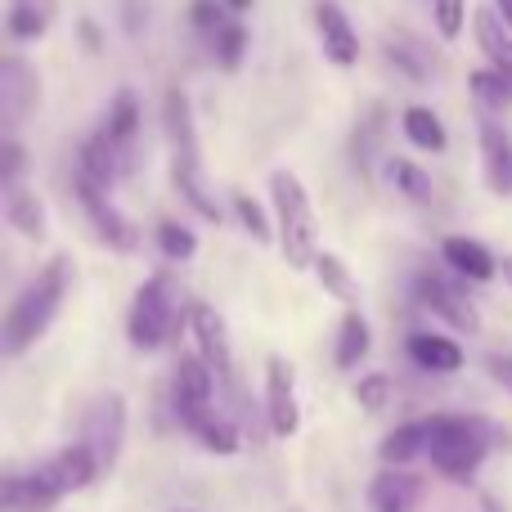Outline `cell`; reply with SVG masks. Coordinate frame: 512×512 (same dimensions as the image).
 Wrapping results in <instances>:
<instances>
[{"mask_svg": "<svg viewBox=\"0 0 512 512\" xmlns=\"http://www.w3.org/2000/svg\"><path fill=\"white\" fill-rule=\"evenodd\" d=\"M68 283H72L68 256H50V261L36 270V279L14 297V306H9V315H5V328H0V342H5L9 355H23L41 342L45 328L59 315L63 297H68Z\"/></svg>", "mask_w": 512, "mask_h": 512, "instance_id": "6da1fadb", "label": "cell"}, {"mask_svg": "<svg viewBox=\"0 0 512 512\" xmlns=\"http://www.w3.org/2000/svg\"><path fill=\"white\" fill-rule=\"evenodd\" d=\"M162 131H167V140H171V180H176L180 198H185L198 216L221 221V207L207 194L203 153H198V126H194V108H189L185 90H167V99H162Z\"/></svg>", "mask_w": 512, "mask_h": 512, "instance_id": "7a4b0ae2", "label": "cell"}, {"mask_svg": "<svg viewBox=\"0 0 512 512\" xmlns=\"http://www.w3.org/2000/svg\"><path fill=\"white\" fill-rule=\"evenodd\" d=\"M490 445H495V432H490L486 418H468V414L427 418V459L450 481H468L486 463Z\"/></svg>", "mask_w": 512, "mask_h": 512, "instance_id": "3957f363", "label": "cell"}, {"mask_svg": "<svg viewBox=\"0 0 512 512\" xmlns=\"http://www.w3.org/2000/svg\"><path fill=\"white\" fill-rule=\"evenodd\" d=\"M274 216H279V252L292 270H315L319 261V216L310 203L306 185L292 171H274L270 176Z\"/></svg>", "mask_w": 512, "mask_h": 512, "instance_id": "277c9868", "label": "cell"}, {"mask_svg": "<svg viewBox=\"0 0 512 512\" xmlns=\"http://www.w3.org/2000/svg\"><path fill=\"white\" fill-rule=\"evenodd\" d=\"M176 328H180V306L171 297V279L167 274H153V279H144V288L131 301L126 337H131L135 351H158Z\"/></svg>", "mask_w": 512, "mask_h": 512, "instance_id": "5b68a950", "label": "cell"}, {"mask_svg": "<svg viewBox=\"0 0 512 512\" xmlns=\"http://www.w3.org/2000/svg\"><path fill=\"white\" fill-rule=\"evenodd\" d=\"M41 104V77L27 59L9 54L0 59V126H5V140H14V131L23 126V117Z\"/></svg>", "mask_w": 512, "mask_h": 512, "instance_id": "8992f818", "label": "cell"}, {"mask_svg": "<svg viewBox=\"0 0 512 512\" xmlns=\"http://www.w3.org/2000/svg\"><path fill=\"white\" fill-rule=\"evenodd\" d=\"M81 445L95 454L99 472L117 463V454H122V445H126V400L117 396V391H108V396H99L95 405H90Z\"/></svg>", "mask_w": 512, "mask_h": 512, "instance_id": "52a82bcc", "label": "cell"}, {"mask_svg": "<svg viewBox=\"0 0 512 512\" xmlns=\"http://www.w3.org/2000/svg\"><path fill=\"white\" fill-rule=\"evenodd\" d=\"M414 292H418V301H423L432 315H441L445 324L459 328V333H477V328H481L477 306L468 301V292H463L454 279H445V274L423 270V274L414 279Z\"/></svg>", "mask_w": 512, "mask_h": 512, "instance_id": "ba28073f", "label": "cell"}, {"mask_svg": "<svg viewBox=\"0 0 512 512\" xmlns=\"http://www.w3.org/2000/svg\"><path fill=\"white\" fill-rule=\"evenodd\" d=\"M212 391H216V373L207 369L203 360H194V355L180 360L171 396H176V418L189 427V432H198V427L212 418Z\"/></svg>", "mask_w": 512, "mask_h": 512, "instance_id": "9c48e42d", "label": "cell"}, {"mask_svg": "<svg viewBox=\"0 0 512 512\" xmlns=\"http://www.w3.org/2000/svg\"><path fill=\"white\" fill-rule=\"evenodd\" d=\"M72 189H77V198H81V207H86V216H90V225H95L99 239L117 252H131L135 248V225L108 203V189L90 185V180H81V176L72 180Z\"/></svg>", "mask_w": 512, "mask_h": 512, "instance_id": "30bf717a", "label": "cell"}, {"mask_svg": "<svg viewBox=\"0 0 512 512\" xmlns=\"http://www.w3.org/2000/svg\"><path fill=\"white\" fill-rule=\"evenodd\" d=\"M265 414H270V432L274 436H292L301 427L297 387H292V364L279 360V355L265 364Z\"/></svg>", "mask_w": 512, "mask_h": 512, "instance_id": "8fae6325", "label": "cell"}, {"mask_svg": "<svg viewBox=\"0 0 512 512\" xmlns=\"http://www.w3.org/2000/svg\"><path fill=\"white\" fill-rule=\"evenodd\" d=\"M315 32H319V45H324L328 63L355 68V59H360V36H355L351 18H346V9L337 5V0H319L315 5Z\"/></svg>", "mask_w": 512, "mask_h": 512, "instance_id": "7c38bea8", "label": "cell"}, {"mask_svg": "<svg viewBox=\"0 0 512 512\" xmlns=\"http://www.w3.org/2000/svg\"><path fill=\"white\" fill-rule=\"evenodd\" d=\"M63 499V490L45 477V468L36 472H9L0 486V504L5 512H54Z\"/></svg>", "mask_w": 512, "mask_h": 512, "instance_id": "4fadbf2b", "label": "cell"}, {"mask_svg": "<svg viewBox=\"0 0 512 512\" xmlns=\"http://www.w3.org/2000/svg\"><path fill=\"white\" fill-rule=\"evenodd\" d=\"M189 328H194V342H198V351H203V364L225 378V373H230V364H234L230 328H225V319L216 315L212 306L194 301V306H189Z\"/></svg>", "mask_w": 512, "mask_h": 512, "instance_id": "5bb4252c", "label": "cell"}, {"mask_svg": "<svg viewBox=\"0 0 512 512\" xmlns=\"http://www.w3.org/2000/svg\"><path fill=\"white\" fill-rule=\"evenodd\" d=\"M481 171H486V189L495 198H512V140L504 126L486 117L481 122Z\"/></svg>", "mask_w": 512, "mask_h": 512, "instance_id": "9a60e30c", "label": "cell"}, {"mask_svg": "<svg viewBox=\"0 0 512 512\" xmlns=\"http://www.w3.org/2000/svg\"><path fill=\"white\" fill-rule=\"evenodd\" d=\"M405 351H409V360L427 373H459L463 369V346L445 333H409Z\"/></svg>", "mask_w": 512, "mask_h": 512, "instance_id": "2e32d148", "label": "cell"}, {"mask_svg": "<svg viewBox=\"0 0 512 512\" xmlns=\"http://www.w3.org/2000/svg\"><path fill=\"white\" fill-rule=\"evenodd\" d=\"M441 256H445V265H450L459 279H472V283H490L495 279V270H499L495 256L481 248L477 239H463V234H450V239L441 243Z\"/></svg>", "mask_w": 512, "mask_h": 512, "instance_id": "e0dca14e", "label": "cell"}, {"mask_svg": "<svg viewBox=\"0 0 512 512\" xmlns=\"http://www.w3.org/2000/svg\"><path fill=\"white\" fill-rule=\"evenodd\" d=\"M45 477L54 481V486L63 490V495H72V490H86L90 481L99 477V463L95 454L86 450V445H68V450H59L50 463H41Z\"/></svg>", "mask_w": 512, "mask_h": 512, "instance_id": "ac0fdd59", "label": "cell"}, {"mask_svg": "<svg viewBox=\"0 0 512 512\" xmlns=\"http://www.w3.org/2000/svg\"><path fill=\"white\" fill-rule=\"evenodd\" d=\"M369 499H373V512H409L423 499V481L409 477L405 468H387L369 486Z\"/></svg>", "mask_w": 512, "mask_h": 512, "instance_id": "d6986e66", "label": "cell"}, {"mask_svg": "<svg viewBox=\"0 0 512 512\" xmlns=\"http://www.w3.org/2000/svg\"><path fill=\"white\" fill-rule=\"evenodd\" d=\"M77 176L90 180V185H99V189H113L117 185V176H122V158H117V149L104 140V135H90V140L81 144Z\"/></svg>", "mask_w": 512, "mask_h": 512, "instance_id": "ffe728a7", "label": "cell"}, {"mask_svg": "<svg viewBox=\"0 0 512 512\" xmlns=\"http://www.w3.org/2000/svg\"><path fill=\"white\" fill-rule=\"evenodd\" d=\"M378 454L387 468H405V463H414V459H427V418L400 423L396 432H387V441H382Z\"/></svg>", "mask_w": 512, "mask_h": 512, "instance_id": "44dd1931", "label": "cell"}, {"mask_svg": "<svg viewBox=\"0 0 512 512\" xmlns=\"http://www.w3.org/2000/svg\"><path fill=\"white\" fill-rule=\"evenodd\" d=\"M135 126H140V99H135L131 86H122L113 95V108H108L104 131H99V135H104L113 149H126V144H131V135H135Z\"/></svg>", "mask_w": 512, "mask_h": 512, "instance_id": "7402d4cb", "label": "cell"}, {"mask_svg": "<svg viewBox=\"0 0 512 512\" xmlns=\"http://www.w3.org/2000/svg\"><path fill=\"white\" fill-rule=\"evenodd\" d=\"M369 324H364L360 310H346L342 324H337V346H333V360L337 369H355V364L369 355Z\"/></svg>", "mask_w": 512, "mask_h": 512, "instance_id": "603a6c76", "label": "cell"}, {"mask_svg": "<svg viewBox=\"0 0 512 512\" xmlns=\"http://www.w3.org/2000/svg\"><path fill=\"white\" fill-rule=\"evenodd\" d=\"M477 41H481V50H486V59L495 63V72H504V77L512 81V36H508V27L499 23L490 9H477Z\"/></svg>", "mask_w": 512, "mask_h": 512, "instance_id": "cb8c5ba5", "label": "cell"}, {"mask_svg": "<svg viewBox=\"0 0 512 512\" xmlns=\"http://www.w3.org/2000/svg\"><path fill=\"white\" fill-rule=\"evenodd\" d=\"M5 221L14 225L23 239H41L45 234V212H41V198L32 189H5Z\"/></svg>", "mask_w": 512, "mask_h": 512, "instance_id": "d4e9b609", "label": "cell"}, {"mask_svg": "<svg viewBox=\"0 0 512 512\" xmlns=\"http://www.w3.org/2000/svg\"><path fill=\"white\" fill-rule=\"evenodd\" d=\"M315 279H319V288H324L333 301H342L346 310H355V301H360V288H355V279H351V270H346L342 256L319 252V261H315Z\"/></svg>", "mask_w": 512, "mask_h": 512, "instance_id": "484cf974", "label": "cell"}, {"mask_svg": "<svg viewBox=\"0 0 512 512\" xmlns=\"http://www.w3.org/2000/svg\"><path fill=\"white\" fill-rule=\"evenodd\" d=\"M382 126H387V113H382V108H369V113L360 117V126H355L351 158H355V167H360L364 180H369V167H373V158H378V149H382Z\"/></svg>", "mask_w": 512, "mask_h": 512, "instance_id": "4316f807", "label": "cell"}, {"mask_svg": "<svg viewBox=\"0 0 512 512\" xmlns=\"http://www.w3.org/2000/svg\"><path fill=\"white\" fill-rule=\"evenodd\" d=\"M405 135H409V144L414 149H423V153H441L445 144V126H441V117L432 113V108H409L405 113Z\"/></svg>", "mask_w": 512, "mask_h": 512, "instance_id": "83f0119b", "label": "cell"}, {"mask_svg": "<svg viewBox=\"0 0 512 512\" xmlns=\"http://www.w3.org/2000/svg\"><path fill=\"white\" fill-rule=\"evenodd\" d=\"M472 95H477V104L486 108V113H508L512 108V81L504 77V72H472Z\"/></svg>", "mask_w": 512, "mask_h": 512, "instance_id": "f1b7e54d", "label": "cell"}, {"mask_svg": "<svg viewBox=\"0 0 512 512\" xmlns=\"http://www.w3.org/2000/svg\"><path fill=\"white\" fill-rule=\"evenodd\" d=\"M382 50H387L391 68H400L409 81H427V77H432V59H427V54L418 50L409 36H387V45H382Z\"/></svg>", "mask_w": 512, "mask_h": 512, "instance_id": "f546056e", "label": "cell"}, {"mask_svg": "<svg viewBox=\"0 0 512 512\" xmlns=\"http://www.w3.org/2000/svg\"><path fill=\"white\" fill-rule=\"evenodd\" d=\"M387 180L405 198H414V203H427V198H432V180H427V171L414 167L409 158H387Z\"/></svg>", "mask_w": 512, "mask_h": 512, "instance_id": "4dcf8cb0", "label": "cell"}, {"mask_svg": "<svg viewBox=\"0 0 512 512\" xmlns=\"http://www.w3.org/2000/svg\"><path fill=\"white\" fill-rule=\"evenodd\" d=\"M5 27L14 41H36V36H45V27H50V9L45 5H9Z\"/></svg>", "mask_w": 512, "mask_h": 512, "instance_id": "1f68e13d", "label": "cell"}, {"mask_svg": "<svg viewBox=\"0 0 512 512\" xmlns=\"http://www.w3.org/2000/svg\"><path fill=\"white\" fill-rule=\"evenodd\" d=\"M189 23H194V32L216 50V41L225 36V27H230L234 18H225V5H221V0H198V5L189 9Z\"/></svg>", "mask_w": 512, "mask_h": 512, "instance_id": "d6a6232c", "label": "cell"}, {"mask_svg": "<svg viewBox=\"0 0 512 512\" xmlns=\"http://www.w3.org/2000/svg\"><path fill=\"white\" fill-rule=\"evenodd\" d=\"M158 243H162V252H167L171 261H189V256L198 252L194 230H185L180 221H162V225H158Z\"/></svg>", "mask_w": 512, "mask_h": 512, "instance_id": "836d02e7", "label": "cell"}, {"mask_svg": "<svg viewBox=\"0 0 512 512\" xmlns=\"http://www.w3.org/2000/svg\"><path fill=\"white\" fill-rule=\"evenodd\" d=\"M391 400V378L387 373H369V378L355 382V405L369 409V414H382Z\"/></svg>", "mask_w": 512, "mask_h": 512, "instance_id": "e575fe53", "label": "cell"}, {"mask_svg": "<svg viewBox=\"0 0 512 512\" xmlns=\"http://www.w3.org/2000/svg\"><path fill=\"white\" fill-rule=\"evenodd\" d=\"M194 436H198V445H203V450H212V454H234V450H239V432H234L230 423H221L216 414L207 418Z\"/></svg>", "mask_w": 512, "mask_h": 512, "instance_id": "d590c367", "label": "cell"}, {"mask_svg": "<svg viewBox=\"0 0 512 512\" xmlns=\"http://www.w3.org/2000/svg\"><path fill=\"white\" fill-rule=\"evenodd\" d=\"M432 18H436V32H441L445 41H459L468 5H463V0H432Z\"/></svg>", "mask_w": 512, "mask_h": 512, "instance_id": "8d00e7d4", "label": "cell"}, {"mask_svg": "<svg viewBox=\"0 0 512 512\" xmlns=\"http://www.w3.org/2000/svg\"><path fill=\"white\" fill-rule=\"evenodd\" d=\"M243 50H248V27L243 23H230L225 27V36L216 41V59H221V68H239L243 63Z\"/></svg>", "mask_w": 512, "mask_h": 512, "instance_id": "74e56055", "label": "cell"}, {"mask_svg": "<svg viewBox=\"0 0 512 512\" xmlns=\"http://www.w3.org/2000/svg\"><path fill=\"white\" fill-rule=\"evenodd\" d=\"M234 212H239V221H243V230L252 234V239H270V221H265V212H261V203H256L252 194H234Z\"/></svg>", "mask_w": 512, "mask_h": 512, "instance_id": "f35d334b", "label": "cell"}, {"mask_svg": "<svg viewBox=\"0 0 512 512\" xmlns=\"http://www.w3.org/2000/svg\"><path fill=\"white\" fill-rule=\"evenodd\" d=\"M23 171H27V153L18 140H5V153H0V180L5 189H18L23 185Z\"/></svg>", "mask_w": 512, "mask_h": 512, "instance_id": "ab89813d", "label": "cell"}, {"mask_svg": "<svg viewBox=\"0 0 512 512\" xmlns=\"http://www.w3.org/2000/svg\"><path fill=\"white\" fill-rule=\"evenodd\" d=\"M486 373L499 382L504 391H512V351H495V355H486Z\"/></svg>", "mask_w": 512, "mask_h": 512, "instance_id": "60d3db41", "label": "cell"}, {"mask_svg": "<svg viewBox=\"0 0 512 512\" xmlns=\"http://www.w3.org/2000/svg\"><path fill=\"white\" fill-rule=\"evenodd\" d=\"M499 274H504V283L512 288V256H504V261H499Z\"/></svg>", "mask_w": 512, "mask_h": 512, "instance_id": "b9f144b4", "label": "cell"}, {"mask_svg": "<svg viewBox=\"0 0 512 512\" xmlns=\"http://www.w3.org/2000/svg\"><path fill=\"white\" fill-rule=\"evenodd\" d=\"M499 9H504V23L512 27V0H499Z\"/></svg>", "mask_w": 512, "mask_h": 512, "instance_id": "7bdbcfd3", "label": "cell"}, {"mask_svg": "<svg viewBox=\"0 0 512 512\" xmlns=\"http://www.w3.org/2000/svg\"><path fill=\"white\" fill-rule=\"evenodd\" d=\"M230 9H252V0H225Z\"/></svg>", "mask_w": 512, "mask_h": 512, "instance_id": "ee69618b", "label": "cell"}, {"mask_svg": "<svg viewBox=\"0 0 512 512\" xmlns=\"http://www.w3.org/2000/svg\"><path fill=\"white\" fill-rule=\"evenodd\" d=\"M14 5H45L50 9V0H14Z\"/></svg>", "mask_w": 512, "mask_h": 512, "instance_id": "f6af8a7d", "label": "cell"}]
</instances>
